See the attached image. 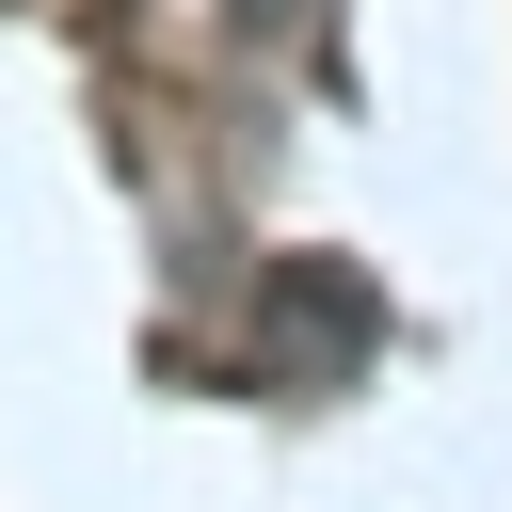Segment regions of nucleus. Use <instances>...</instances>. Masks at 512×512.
<instances>
[{"instance_id": "nucleus-1", "label": "nucleus", "mask_w": 512, "mask_h": 512, "mask_svg": "<svg viewBox=\"0 0 512 512\" xmlns=\"http://www.w3.org/2000/svg\"><path fill=\"white\" fill-rule=\"evenodd\" d=\"M368 336H384V304H368L352 256H272V272H256V368H288V384H352Z\"/></svg>"}]
</instances>
